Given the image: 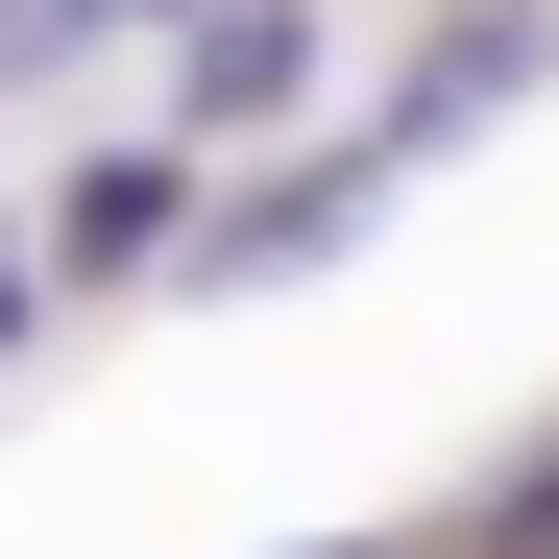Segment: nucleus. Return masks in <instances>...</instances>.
I'll return each mask as SVG.
<instances>
[{
  "mask_svg": "<svg viewBox=\"0 0 559 559\" xmlns=\"http://www.w3.org/2000/svg\"><path fill=\"white\" fill-rule=\"evenodd\" d=\"M390 122H365V146H317V170H243V195H195V243H170V267H195V293H267V267H317V243H365V219H390Z\"/></svg>",
  "mask_w": 559,
  "mask_h": 559,
  "instance_id": "1",
  "label": "nucleus"
},
{
  "mask_svg": "<svg viewBox=\"0 0 559 559\" xmlns=\"http://www.w3.org/2000/svg\"><path fill=\"white\" fill-rule=\"evenodd\" d=\"M170 243H195V146L146 122V146H73V195H49V243H25V267H49V293H146Z\"/></svg>",
  "mask_w": 559,
  "mask_h": 559,
  "instance_id": "2",
  "label": "nucleus"
},
{
  "mask_svg": "<svg viewBox=\"0 0 559 559\" xmlns=\"http://www.w3.org/2000/svg\"><path fill=\"white\" fill-rule=\"evenodd\" d=\"M293 98H317V0H195L170 25V146H243Z\"/></svg>",
  "mask_w": 559,
  "mask_h": 559,
  "instance_id": "3",
  "label": "nucleus"
},
{
  "mask_svg": "<svg viewBox=\"0 0 559 559\" xmlns=\"http://www.w3.org/2000/svg\"><path fill=\"white\" fill-rule=\"evenodd\" d=\"M535 73H559V25H535V0H462V25L390 73V146H487V122L535 98Z\"/></svg>",
  "mask_w": 559,
  "mask_h": 559,
  "instance_id": "4",
  "label": "nucleus"
},
{
  "mask_svg": "<svg viewBox=\"0 0 559 559\" xmlns=\"http://www.w3.org/2000/svg\"><path fill=\"white\" fill-rule=\"evenodd\" d=\"M487 559H559V438H535L511 487H487Z\"/></svg>",
  "mask_w": 559,
  "mask_h": 559,
  "instance_id": "5",
  "label": "nucleus"
},
{
  "mask_svg": "<svg viewBox=\"0 0 559 559\" xmlns=\"http://www.w3.org/2000/svg\"><path fill=\"white\" fill-rule=\"evenodd\" d=\"M73 25H122V0H0V49H25V73H49V49H73Z\"/></svg>",
  "mask_w": 559,
  "mask_h": 559,
  "instance_id": "6",
  "label": "nucleus"
},
{
  "mask_svg": "<svg viewBox=\"0 0 559 559\" xmlns=\"http://www.w3.org/2000/svg\"><path fill=\"white\" fill-rule=\"evenodd\" d=\"M25 293H49V267H25V219H0V341H25Z\"/></svg>",
  "mask_w": 559,
  "mask_h": 559,
  "instance_id": "7",
  "label": "nucleus"
},
{
  "mask_svg": "<svg viewBox=\"0 0 559 559\" xmlns=\"http://www.w3.org/2000/svg\"><path fill=\"white\" fill-rule=\"evenodd\" d=\"M122 25H195V0H122Z\"/></svg>",
  "mask_w": 559,
  "mask_h": 559,
  "instance_id": "8",
  "label": "nucleus"
},
{
  "mask_svg": "<svg viewBox=\"0 0 559 559\" xmlns=\"http://www.w3.org/2000/svg\"><path fill=\"white\" fill-rule=\"evenodd\" d=\"M317 559H365V535H317Z\"/></svg>",
  "mask_w": 559,
  "mask_h": 559,
  "instance_id": "9",
  "label": "nucleus"
}]
</instances>
